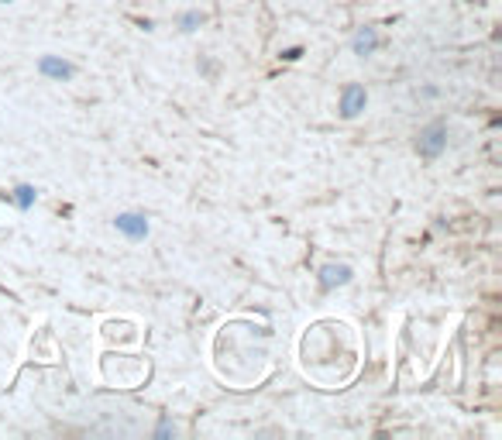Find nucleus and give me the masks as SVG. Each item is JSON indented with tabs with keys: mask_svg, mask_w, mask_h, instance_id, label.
I'll return each instance as SVG.
<instances>
[{
	"mask_svg": "<svg viewBox=\"0 0 502 440\" xmlns=\"http://www.w3.org/2000/svg\"><path fill=\"white\" fill-rule=\"evenodd\" d=\"M444 148H448V128H444V121L426 124V128L420 131V138H417V155L426 158V162H434V158H441Z\"/></svg>",
	"mask_w": 502,
	"mask_h": 440,
	"instance_id": "1",
	"label": "nucleus"
},
{
	"mask_svg": "<svg viewBox=\"0 0 502 440\" xmlns=\"http://www.w3.org/2000/svg\"><path fill=\"white\" fill-rule=\"evenodd\" d=\"M114 227H117V234H124L128 241H145L148 237V217L138 213V210H124V213H117Z\"/></svg>",
	"mask_w": 502,
	"mask_h": 440,
	"instance_id": "2",
	"label": "nucleus"
},
{
	"mask_svg": "<svg viewBox=\"0 0 502 440\" xmlns=\"http://www.w3.org/2000/svg\"><path fill=\"white\" fill-rule=\"evenodd\" d=\"M365 104H369V93H365V86L351 83V86H344V90H341V104H337V110H341L344 121H354V117L365 110Z\"/></svg>",
	"mask_w": 502,
	"mask_h": 440,
	"instance_id": "3",
	"label": "nucleus"
},
{
	"mask_svg": "<svg viewBox=\"0 0 502 440\" xmlns=\"http://www.w3.org/2000/svg\"><path fill=\"white\" fill-rule=\"evenodd\" d=\"M38 73L45 79L66 83V79L76 76V66H73L69 59H62V55H42V59H38Z\"/></svg>",
	"mask_w": 502,
	"mask_h": 440,
	"instance_id": "4",
	"label": "nucleus"
},
{
	"mask_svg": "<svg viewBox=\"0 0 502 440\" xmlns=\"http://www.w3.org/2000/svg\"><path fill=\"white\" fill-rule=\"evenodd\" d=\"M351 279H354V268H351V265H334V261L323 265L317 275V283L323 292H330V289H337V285H347Z\"/></svg>",
	"mask_w": 502,
	"mask_h": 440,
	"instance_id": "5",
	"label": "nucleus"
},
{
	"mask_svg": "<svg viewBox=\"0 0 502 440\" xmlns=\"http://www.w3.org/2000/svg\"><path fill=\"white\" fill-rule=\"evenodd\" d=\"M378 45H382V38H378V31H375V28H358V31H354V38H351L354 55H371Z\"/></svg>",
	"mask_w": 502,
	"mask_h": 440,
	"instance_id": "6",
	"label": "nucleus"
},
{
	"mask_svg": "<svg viewBox=\"0 0 502 440\" xmlns=\"http://www.w3.org/2000/svg\"><path fill=\"white\" fill-rule=\"evenodd\" d=\"M11 200H14V207L18 210H31L35 207V200H38V189H35V186H28V182H21V186L11 193Z\"/></svg>",
	"mask_w": 502,
	"mask_h": 440,
	"instance_id": "7",
	"label": "nucleus"
},
{
	"mask_svg": "<svg viewBox=\"0 0 502 440\" xmlns=\"http://www.w3.org/2000/svg\"><path fill=\"white\" fill-rule=\"evenodd\" d=\"M200 25H203V14H200V11H186V14H179V28H183V31H196Z\"/></svg>",
	"mask_w": 502,
	"mask_h": 440,
	"instance_id": "8",
	"label": "nucleus"
},
{
	"mask_svg": "<svg viewBox=\"0 0 502 440\" xmlns=\"http://www.w3.org/2000/svg\"><path fill=\"white\" fill-rule=\"evenodd\" d=\"M169 434H176V427H172V423H159V430H155V437H169Z\"/></svg>",
	"mask_w": 502,
	"mask_h": 440,
	"instance_id": "9",
	"label": "nucleus"
},
{
	"mask_svg": "<svg viewBox=\"0 0 502 440\" xmlns=\"http://www.w3.org/2000/svg\"><path fill=\"white\" fill-rule=\"evenodd\" d=\"M282 59H286V62H296V59H299V49H286V52H282Z\"/></svg>",
	"mask_w": 502,
	"mask_h": 440,
	"instance_id": "10",
	"label": "nucleus"
},
{
	"mask_svg": "<svg viewBox=\"0 0 502 440\" xmlns=\"http://www.w3.org/2000/svg\"><path fill=\"white\" fill-rule=\"evenodd\" d=\"M0 4H14V0H0Z\"/></svg>",
	"mask_w": 502,
	"mask_h": 440,
	"instance_id": "11",
	"label": "nucleus"
}]
</instances>
